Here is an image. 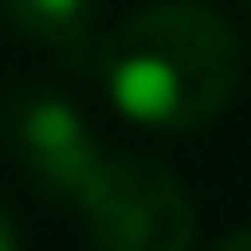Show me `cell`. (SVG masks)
<instances>
[{
    "label": "cell",
    "mask_w": 251,
    "mask_h": 251,
    "mask_svg": "<svg viewBox=\"0 0 251 251\" xmlns=\"http://www.w3.org/2000/svg\"><path fill=\"white\" fill-rule=\"evenodd\" d=\"M77 205L93 251H195V205L179 175L154 159H102Z\"/></svg>",
    "instance_id": "obj_2"
},
{
    "label": "cell",
    "mask_w": 251,
    "mask_h": 251,
    "mask_svg": "<svg viewBox=\"0 0 251 251\" xmlns=\"http://www.w3.org/2000/svg\"><path fill=\"white\" fill-rule=\"evenodd\" d=\"M0 251H21V231H16V221H10L5 205H0Z\"/></svg>",
    "instance_id": "obj_5"
},
{
    "label": "cell",
    "mask_w": 251,
    "mask_h": 251,
    "mask_svg": "<svg viewBox=\"0 0 251 251\" xmlns=\"http://www.w3.org/2000/svg\"><path fill=\"white\" fill-rule=\"evenodd\" d=\"M0 139L21 175L51 200H82L87 179L98 175L102 149L87 118L72 108L56 87L21 82L0 102Z\"/></svg>",
    "instance_id": "obj_3"
},
{
    "label": "cell",
    "mask_w": 251,
    "mask_h": 251,
    "mask_svg": "<svg viewBox=\"0 0 251 251\" xmlns=\"http://www.w3.org/2000/svg\"><path fill=\"white\" fill-rule=\"evenodd\" d=\"M246 5H251V0H246Z\"/></svg>",
    "instance_id": "obj_7"
},
{
    "label": "cell",
    "mask_w": 251,
    "mask_h": 251,
    "mask_svg": "<svg viewBox=\"0 0 251 251\" xmlns=\"http://www.w3.org/2000/svg\"><path fill=\"white\" fill-rule=\"evenodd\" d=\"M93 72L113 108L154 133H195L241 87V36L200 0H159L98 36Z\"/></svg>",
    "instance_id": "obj_1"
},
{
    "label": "cell",
    "mask_w": 251,
    "mask_h": 251,
    "mask_svg": "<svg viewBox=\"0 0 251 251\" xmlns=\"http://www.w3.org/2000/svg\"><path fill=\"white\" fill-rule=\"evenodd\" d=\"M210 251H251V226H241V231H231L226 241H215Z\"/></svg>",
    "instance_id": "obj_6"
},
{
    "label": "cell",
    "mask_w": 251,
    "mask_h": 251,
    "mask_svg": "<svg viewBox=\"0 0 251 251\" xmlns=\"http://www.w3.org/2000/svg\"><path fill=\"white\" fill-rule=\"evenodd\" d=\"M0 16L16 36L56 51L67 67H93V51H98L93 0H0Z\"/></svg>",
    "instance_id": "obj_4"
}]
</instances>
